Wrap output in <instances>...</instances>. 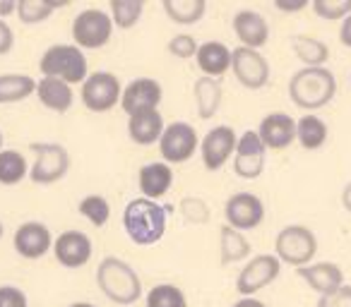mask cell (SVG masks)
Returning a JSON list of instances; mask_svg holds the SVG:
<instances>
[{
	"label": "cell",
	"instance_id": "cell-1",
	"mask_svg": "<svg viewBox=\"0 0 351 307\" xmlns=\"http://www.w3.org/2000/svg\"><path fill=\"white\" fill-rule=\"evenodd\" d=\"M337 94V77L327 68H301L289 79V96L303 111L327 106Z\"/></svg>",
	"mask_w": 351,
	"mask_h": 307
},
{
	"label": "cell",
	"instance_id": "cell-2",
	"mask_svg": "<svg viewBox=\"0 0 351 307\" xmlns=\"http://www.w3.org/2000/svg\"><path fill=\"white\" fill-rule=\"evenodd\" d=\"M123 228L135 245H154L166 233V209L154 200L137 197L123 211Z\"/></svg>",
	"mask_w": 351,
	"mask_h": 307
},
{
	"label": "cell",
	"instance_id": "cell-3",
	"mask_svg": "<svg viewBox=\"0 0 351 307\" xmlns=\"http://www.w3.org/2000/svg\"><path fill=\"white\" fill-rule=\"evenodd\" d=\"M97 283L104 295L116 305H132L142 295V281L137 271L118 257L101 259L97 269Z\"/></svg>",
	"mask_w": 351,
	"mask_h": 307
},
{
	"label": "cell",
	"instance_id": "cell-4",
	"mask_svg": "<svg viewBox=\"0 0 351 307\" xmlns=\"http://www.w3.org/2000/svg\"><path fill=\"white\" fill-rule=\"evenodd\" d=\"M39 70L44 77L63 79L65 84H80L87 79V58L75 44H56L41 55Z\"/></svg>",
	"mask_w": 351,
	"mask_h": 307
},
{
	"label": "cell",
	"instance_id": "cell-5",
	"mask_svg": "<svg viewBox=\"0 0 351 307\" xmlns=\"http://www.w3.org/2000/svg\"><path fill=\"white\" fill-rule=\"evenodd\" d=\"M317 252V238L308 226L291 224L284 226L274 238V254L282 264L291 267H306L313 262Z\"/></svg>",
	"mask_w": 351,
	"mask_h": 307
},
{
	"label": "cell",
	"instance_id": "cell-6",
	"mask_svg": "<svg viewBox=\"0 0 351 307\" xmlns=\"http://www.w3.org/2000/svg\"><path fill=\"white\" fill-rule=\"evenodd\" d=\"M36 154L34 166L29 168V181L36 185H53L63 181L70 171V154L63 144H32Z\"/></svg>",
	"mask_w": 351,
	"mask_h": 307
},
{
	"label": "cell",
	"instance_id": "cell-7",
	"mask_svg": "<svg viewBox=\"0 0 351 307\" xmlns=\"http://www.w3.org/2000/svg\"><path fill=\"white\" fill-rule=\"evenodd\" d=\"M111 15H106L104 10H97V8L82 10L73 20V39L77 49H101L111 39Z\"/></svg>",
	"mask_w": 351,
	"mask_h": 307
},
{
	"label": "cell",
	"instance_id": "cell-8",
	"mask_svg": "<svg viewBox=\"0 0 351 307\" xmlns=\"http://www.w3.org/2000/svg\"><path fill=\"white\" fill-rule=\"evenodd\" d=\"M197 151V132L191 122H171L159 137V154L164 163H186Z\"/></svg>",
	"mask_w": 351,
	"mask_h": 307
},
{
	"label": "cell",
	"instance_id": "cell-9",
	"mask_svg": "<svg viewBox=\"0 0 351 307\" xmlns=\"http://www.w3.org/2000/svg\"><path fill=\"white\" fill-rule=\"evenodd\" d=\"M121 101V82L113 72L99 70L82 82V103L92 113H106Z\"/></svg>",
	"mask_w": 351,
	"mask_h": 307
},
{
	"label": "cell",
	"instance_id": "cell-10",
	"mask_svg": "<svg viewBox=\"0 0 351 307\" xmlns=\"http://www.w3.org/2000/svg\"><path fill=\"white\" fill-rule=\"evenodd\" d=\"M282 271V262L277 259V254H255L243 269H241L239 278H236V291L243 297L255 295L258 291H263L265 286L274 281Z\"/></svg>",
	"mask_w": 351,
	"mask_h": 307
},
{
	"label": "cell",
	"instance_id": "cell-11",
	"mask_svg": "<svg viewBox=\"0 0 351 307\" xmlns=\"http://www.w3.org/2000/svg\"><path fill=\"white\" fill-rule=\"evenodd\" d=\"M224 216H226V226L236 230H253L263 224L265 219V204L258 195L253 192H236L226 200L224 206Z\"/></svg>",
	"mask_w": 351,
	"mask_h": 307
},
{
	"label": "cell",
	"instance_id": "cell-12",
	"mask_svg": "<svg viewBox=\"0 0 351 307\" xmlns=\"http://www.w3.org/2000/svg\"><path fill=\"white\" fill-rule=\"evenodd\" d=\"M265 144L260 142L258 132L245 130L236 139L234 151V173L243 181H255L265 171Z\"/></svg>",
	"mask_w": 351,
	"mask_h": 307
},
{
	"label": "cell",
	"instance_id": "cell-13",
	"mask_svg": "<svg viewBox=\"0 0 351 307\" xmlns=\"http://www.w3.org/2000/svg\"><path fill=\"white\" fill-rule=\"evenodd\" d=\"M231 70L245 89H263L269 82V63L260 51L243 49V46L234 49L231 51Z\"/></svg>",
	"mask_w": 351,
	"mask_h": 307
},
{
	"label": "cell",
	"instance_id": "cell-14",
	"mask_svg": "<svg viewBox=\"0 0 351 307\" xmlns=\"http://www.w3.org/2000/svg\"><path fill=\"white\" fill-rule=\"evenodd\" d=\"M236 130L229 125H217L202 137L200 142V157L207 171H219L226 166L236 151Z\"/></svg>",
	"mask_w": 351,
	"mask_h": 307
},
{
	"label": "cell",
	"instance_id": "cell-15",
	"mask_svg": "<svg viewBox=\"0 0 351 307\" xmlns=\"http://www.w3.org/2000/svg\"><path fill=\"white\" fill-rule=\"evenodd\" d=\"M161 98H164L161 84L152 77H140V79H132L121 92V108L128 116H135V113H145V111H156Z\"/></svg>",
	"mask_w": 351,
	"mask_h": 307
},
{
	"label": "cell",
	"instance_id": "cell-16",
	"mask_svg": "<svg viewBox=\"0 0 351 307\" xmlns=\"http://www.w3.org/2000/svg\"><path fill=\"white\" fill-rule=\"evenodd\" d=\"M255 132H258L265 149H287L296 142V120L289 113L274 111L260 120V127Z\"/></svg>",
	"mask_w": 351,
	"mask_h": 307
},
{
	"label": "cell",
	"instance_id": "cell-17",
	"mask_svg": "<svg viewBox=\"0 0 351 307\" xmlns=\"http://www.w3.org/2000/svg\"><path fill=\"white\" fill-rule=\"evenodd\" d=\"M53 254L65 269H80L92 259V240L82 230H63L53 240Z\"/></svg>",
	"mask_w": 351,
	"mask_h": 307
},
{
	"label": "cell",
	"instance_id": "cell-18",
	"mask_svg": "<svg viewBox=\"0 0 351 307\" xmlns=\"http://www.w3.org/2000/svg\"><path fill=\"white\" fill-rule=\"evenodd\" d=\"M15 250L20 257L25 259H39L53 248V238H51L49 226L39 224V221H29V224H22L15 230Z\"/></svg>",
	"mask_w": 351,
	"mask_h": 307
},
{
	"label": "cell",
	"instance_id": "cell-19",
	"mask_svg": "<svg viewBox=\"0 0 351 307\" xmlns=\"http://www.w3.org/2000/svg\"><path fill=\"white\" fill-rule=\"evenodd\" d=\"M234 31L243 49L260 51L269 41V25L260 12L241 10L234 15Z\"/></svg>",
	"mask_w": 351,
	"mask_h": 307
},
{
	"label": "cell",
	"instance_id": "cell-20",
	"mask_svg": "<svg viewBox=\"0 0 351 307\" xmlns=\"http://www.w3.org/2000/svg\"><path fill=\"white\" fill-rule=\"evenodd\" d=\"M296 273L320 295L335 293L344 283V271L335 262H315L306 264V267H296Z\"/></svg>",
	"mask_w": 351,
	"mask_h": 307
},
{
	"label": "cell",
	"instance_id": "cell-21",
	"mask_svg": "<svg viewBox=\"0 0 351 307\" xmlns=\"http://www.w3.org/2000/svg\"><path fill=\"white\" fill-rule=\"evenodd\" d=\"M137 183H140L142 197L156 202L159 197H164L166 192L171 190V185H173V171H171L169 163H161V161L147 163V166L140 168Z\"/></svg>",
	"mask_w": 351,
	"mask_h": 307
},
{
	"label": "cell",
	"instance_id": "cell-22",
	"mask_svg": "<svg viewBox=\"0 0 351 307\" xmlns=\"http://www.w3.org/2000/svg\"><path fill=\"white\" fill-rule=\"evenodd\" d=\"M195 60L202 75L212 79L221 77V75H226L231 70V51L221 41H207V44L197 46Z\"/></svg>",
	"mask_w": 351,
	"mask_h": 307
},
{
	"label": "cell",
	"instance_id": "cell-23",
	"mask_svg": "<svg viewBox=\"0 0 351 307\" xmlns=\"http://www.w3.org/2000/svg\"><path fill=\"white\" fill-rule=\"evenodd\" d=\"M164 127L166 125H164V118H161L159 108H156V111L135 113V116L128 118V135L140 146H149V144H154V142H159Z\"/></svg>",
	"mask_w": 351,
	"mask_h": 307
},
{
	"label": "cell",
	"instance_id": "cell-24",
	"mask_svg": "<svg viewBox=\"0 0 351 307\" xmlns=\"http://www.w3.org/2000/svg\"><path fill=\"white\" fill-rule=\"evenodd\" d=\"M36 96H39L41 106L49 108L53 113H65L70 111L73 106V89L70 84H65L63 79H56V77H44L41 82H36Z\"/></svg>",
	"mask_w": 351,
	"mask_h": 307
},
{
	"label": "cell",
	"instance_id": "cell-25",
	"mask_svg": "<svg viewBox=\"0 0 351 307\" xmlns=\"http://www.w3.org/2000/svg\"><path fill=\"white\" fill-rule=\"evenodd\" d=\"M195 106H197V116L202 120H210L212 116H217L221 106V96H224V89H221L219 79L212 77H197L195 79Z\"/></svg>",
	"mask_w": 351,
	"mask_h": 307
},
{
	"label": "cell",
	"instance_id": "cell-26",
	"mask_svg": "<svg viewBox=\"0 0 351 307\" xmlns=\"http://www.w3.org/2000/svg\"><path fill=\"white\" fill-rule=\"evenodd\" d=\"M291 49L296 53V58L303 63V68H325L327 58H330L327 44L315 39V36H293Z\"/></svg>",
	"mask_w": 351,
	"mask_h": 307
},
{
	"label": "cell",
	"instance_id": "cell-27",
	"mask_svg": "<svg viewBox=\"0 0 351 307\" xmlns=\"http://www.w3.org/2000/svg\"><path fill=\"white\" fill-rule=\"evenodd\" d=\"M36 92V82L29 75L10 72L0 75V103H17Z\"/></svg>",
	"mask_w": 351,
	"mask_h": 307
},
{
	"label": "cell",
	"instance_id": "cell-28",
	"mask_svg": "<svg viewBox=\"0 0 351 307\" xmlns=\"http://www.w3.org/2000/svg\"><path fill=\"white\" fill-rule=\"evenodd\" d=\"M327 125L322 118L317 116H303L296 120V142L308 151L320 149L322 144L327 142Z\"/></svg>",
	"mask_w": 351,
	"mask_h": 307
},
{
	"label": "cell",
	"instance_id": "cell-29",
	"mask_svg": "<svg viewBox=\"0 0 351 307\" xmlns=\"http://www.w3.org/2000/svg\"><path fill=\"white\" fill-rule=\"evenodd\" d=\"M219 250H221V264H236L250 254V243L241 230L231 226H221L219 233Z\"/></svg>",
	"mask_w": 351,
	"mask_h": 307
},
{
	"label": "cell",
	"instance_id": "cell-30",
	"mask_svg": "<svg viewBox=\"0 0 351 307\" xmlns=\"http://www.w3.org/2000/svg\"><path fill=\"white\" fill-rule=\"evenodd\" d=\"M29 176V163L17 149H0V185H17Z\"/></svg>",
	"mask_w": 351,
	"mask_h": 307
},
{
	"label": "cell",
	"instance_id": "cell-31",
	"mask_svg": "<svg viewBox=\"0 0 351 307\" xmlns=\"http://www.w3.org/2000/svg\"><path fill=\"white\" fill-rule=\"evenodd\" d=\"M207 10L205 0H164V12L176 25H197Z\"/></svg>",
	"mask_w": 351,
	"mask_h": 307
},
{
	"label": "cell",
	"instance_id": "cell-32",
	"mask_svg": "<svg viewBox=\"0 0 351 307\" xmlns=\"http://www.w3.org/2000/svg\"><path fill=\"white\" fill-rule=\"evenodd\" d=\"M108 10H111L113 25L121 27V29H132V27L140 22L145 3H142V0H111V3H108Z\"/></svg>",
	"mask_w": 351,
	"mask_h": 307
},
{
	"label": "cell",
	"instance_id": "cell-33",
	"mask_svg": "<svg viewBox=\"0 0 351 307\" xmlns=\"http://www.w3.org/2000/svg\"><path fill=\"white\" fill-rule=\"evenodd\" d=\"M147 307H188L186 293L173 283H159L147 293Z\"/></svg>",
	"mask_w": 351,
	"mask_h": 307
},
{
	"label": "cell",
	"instance_id": "cell-34",
	"mask_svg": "<svg viewBox=\"0 0 351 307\" xmlns=\"http://www.w3.org/2000/svg\"><path fill=\"white\" fill-rule=\"evenodd\" d=\"M80 214L92 226L101 228V226H106L108 219H111V206H108V202L104 200L101 195H87L80 202Z\"/></svg>",
	"mask_w": 351,
	"mask_h": 307
},
{
	"label": "cell",
	"instance_id": "cell-35",
	"mask_svg": "<svg viewBox=\"0 0 351 307\" xmlns=\"http://www.w3.org/2000/svg\"><path fill=\"white\" fill-rule=\"evenodd\" d=\"M15 15L22 25H39L53 15V8L49 5V0H20Z\"/></svg>",
	"mask_w": 351,
	"mask_h": 307
},
{
	"label": "cell",
	"instance_id": "cell-36",
	"mask_svg": "<svg viewBox=\"0 0 351 307\" xmlns=\"http://www.w3.org/2000/svg\"><path fill=\"white\" fill-rule=\"evenodd\" d=\"M311 8L322 20H344L351 15V0H313Z\"/></svg>",
	"mask_w": 351,
	"mask_h": 307
},
{
	"label": "cell",
	"instance_id": "cell-37",
	"mask_svg": "<svg viewBox=\"0 0 351 307\" xmlns=\"http://www.w3.org/2000/svg\"><path fill=\"white\" fill-rule=\"evenodd\" d=\"M169 53L176 55V58L188 60V58H195L197 53V41L193 39L191 34H178L169 41Z\"/></svg>",
	"mask_w": 351,
	"mask_h": 307
},
{
	"label": "cell",
	"instance_id": "cell-38",
	"mask_svg": "<svg viewBox=\"0 0 351 307\" xmlns=\"http://www.w3.org/2000/svg\"><path fill=\"white\" fill-rule=\"evenodd\" d=\"M317 307H351V286L349 283H341L335 293L320 295Z\"/></svg>",
	"mask_w": 351,
	"mask_h": 307
},
{
	"label": "cell",
	"instance_id": "cell-39",
	"mask_svg": "<svg viewBox=\"0 0 351 307\" xmlns=\"http://www.w3.org/2000/svg\"><path fill=\"white\" fill-rule=\"evenodd\" d=\"M0 307H27V295L17 286H0Z\"/></svg>",
	"mask_w": 351,
	"mask_h": 307
},
{
	"label": "cell",
	"instance_id": "cell-40",
	"mask_svg": "<svg viewBox=\"0 0 351 307\" xmlns=\"http://www.w3.org/2000/svg\"><path fill=\"white\" fill-rule=\"evenodd\" d=\"M183 214H186L188 221H197V224H205L207 221V206L202 200H183Z\"/></svg>",
	"mask_w": 351,
	"mask_h": 307
},
{
	"label": "cell",
	"instance_id": "cell-41",
	"mask_svg": "<svg viewBox=\"0 0 351 307\" xmlns=\"http://www.w3.org/2000/svg\"><path fill=\"white\" fill-rule=\"evenodd\" d=\"M12 44H15V34H12L10 25L5 20H0V55L10 53Z\"/></svg>",
	"mask_w": 351,
	"mask_h": 307
},
{
	"label": "cell",
	"instance_id": "cell-42",
	"mask_svg": "<svg viewBox=\"0 0 351 307\" xmlns=\"http://www.w3.org/2000/svg\"><path fill=\"white\" fill-rule=\"evenodd\" d=\"M274 8L282 12H301L308 8V0H296V3H287V0H274Z\"/></svg>",
	"mask_w": 351,
	"mask_h": 307
},
{
	"label": "cell",
	"instance_id": "cell-43",
	"mask_svg": "<svg viewBox=\"0 0 351 307\" xmlns=\"http://www.w3.org/2000/svg\"><path fill=\"white\" fill-rule=\"evenodd\" d=\"M339 41H341V46L351 49V15H346L344 20H341V27H339Z\"/></svg>",
	"mask_w": 351,
	"mask_h": 307
},
{
	"label": "cell",
	"instance_id": "cell-44",
	"mask_svg": "<svg viewBox=\"0 0 351 307\" xmlns=\"http://www.w3.org/2000/svg\"><path fill=\"white\" fill-rule=\"evenodd\" d=\"M12 12H17V3L15 0H0V20L8 15H12Z\"/></svg>",
	"mask_w": 351,
	"mask_h": 307
},
{
	"label": "cell",
	"instance_id": "cell-45",
	"mask_svg": "<svg viewBox=\"0 0 351 307\" xmlns=\"http://www.w3.org/2000/svg\"><path fill=\"white\" fill-rule=\"evenodd\" d=\"M231 307H267V305H265L263 300H258V297L250 295V297H241V300L234 302Z\"/></svg>",
	"mask_w": 351,
	"mask_h": 307
},
{
	"label": "cell",
	"instance_id": "cell-46",
	"mask_svg": "<svg viewBox=\"0 0 351 307\" xmlns=\"http://www.w3.org/2000/svg\"><path fill=\"white\" fill-rule=\"evenodd\" d=\"M341 204H344V209L351 214V183L344 187V192H341Z\"/></svg>",
	"mask_w": 351,
	"mask_h": 307
},
{
	"label": "cell",
	"instance_id": "cell-47",
	"mask_svg": "<svg viewBox=\"0 0 351 307\" xmlns=\"http://www.w3.org/2000/svg\"><path fill=\"white\" fill-rule=\"evenodd\" d=\"M70 307H94L92 302H73Z\"/></svg>",
	"mask_w": 351,
	"mask_h": 307
},
{
	"label": "cell",
	"instance_id": "cell-48",
	"mask_svg": "<svg viewBox=\"0 0 351 307\" xmlns=\"http://www.w3.org/2000/svg\"><path fill=\"white\" fill-rule=\"evenodd\" d=\"M0 149H3V132H0Z\"/></svg>",
	"mask_w": 351,
	"mask_h": 307
},
{
	"label": "cell",
	"instance_id": "cell-49",
	"mask_svg": "<svg viewBox=\"0 0 351 307\" xmlns=\"http://www.w3.org/2000/svg\"><path fill=\"white\" fill-rule=\"evenodd\" d=\"M3 230H5V228H3V224H0V238H3Z\"/></svg>",
	"mask_w": 351,
	"mask_h": 307
}]
</instances>
